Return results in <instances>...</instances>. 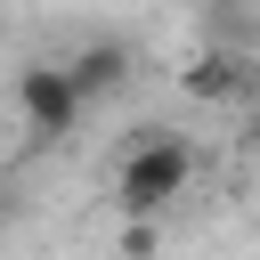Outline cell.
Returning <instances> with one entry per match:
<instances>
[{"mask_svg":"<svg viewBox=\"0 0 260 260\" xmlns=\"http://www.w3.org/2000/svg\"><path fill=\"white\" fill-rule=\"evenodd\" d=\"M244 89H252V65H244L236 49H203V57L187 65V98H211V106H219V98H244Z\"/></svg>","mask_w":260,"mask_h":260,"instance_id":"4","label":"cell"},{"mask_svg":"<svg viewBox=\"0 0 260 260\" xmlns=\"http://www.w3.org/2000/svg\"><path fill=\"white\" fill-rule=\"evenodd\" d=\"M122 260H154V228L146 219H122Z\"/></svg>","mask_w":260,"mask_h":260,"instance_id":"5","label":"cell"},{"mask_svg":"<svg viewBox=\"0 0 260 260\" xmlns=\"http://www.w3.org/2000/svg\"><path fill=\"white\" fill-rule=\"evenodd\" d=\"M16 122L32 130V138H65V130H81V114H89V98L73 89V73H65V57H32V65H16Z\"/></svg>","mask_w":260,"mask_h":260,"instance_id":"2","label":"cell"},{"mask_svg":"<svg viewBox=\"0 0 260 260\" xmlns=\"http://www.w3.org/2000/svg\"><path fill=\"white\" fill-rule=\"evenodd\" d=\"M65 73H73L81 98H114V89L130 81V49H122V41H81V49L65 57Z\"/></svg>","mask_w":260,"mask_h":260,"instance_id":"3","label":"cell"},{"mask_svg":"<svg viewBox=\"0 0 260 260\" xmlns=\"http://www.w3.org/2000/svg\"><path fill=\"white\" fill-rule=\"evenodd\" d=\"M187 179H195V146L179 130H146L122 154V171H114V203H122V219H146L154 228V211H171L187 195Z\"/></svg>","mask_w":260,"mask_h":260,"instance_id":"1","label":"cell"},{"mask_svg":"<svg viewBox=\"0 0 260 260\" xmlns=\"http://www.w3.org/2000/svg\"><path fill=\"white\" fill-rule=\"evenodd\" d=\"M252 146H260V122H252Z\"/></svg>","mask_w":260,"mask_h":260,"instance_id":"6","label":"cell"}]
</instances>
